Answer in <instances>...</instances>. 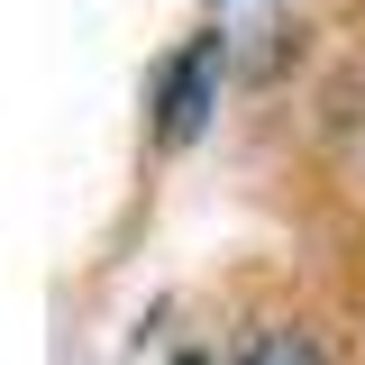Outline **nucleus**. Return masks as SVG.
I'll return each mask as SVG.
<instances>
[{
	"instance_id": "obj_2",
	"label": "nucleus",
	"mask_w": 365,
	"mask_h": 365,
	"mask_svg": "<svg viewBox=\"0 0 365 365\" xmlns=\"http://www.w3.org/2000/svg\"><path fill=\"white\" fill-rule=\"evenodd\" d=\"M237 365H311V347L302 338H265V347H247Z\"/></svg>"
},
{
	"instance_id": "obj_1",
	"label": "nucleus",
	"mask_w": 365,
	"mask_h": 365,
	"mask_svg": "<svg viewBox=\"0 0 365 365\" xmlns=\"http://www.w3.org/2000/svg\"><path fill=\"white\" fill-rule=\"evenodd\" d=\"M210 83H220V37L182 46V55H174V73H165V101H155V110H165V137H174V146L201 128V110H210Z\"/></svg>"
}]
</instances>
